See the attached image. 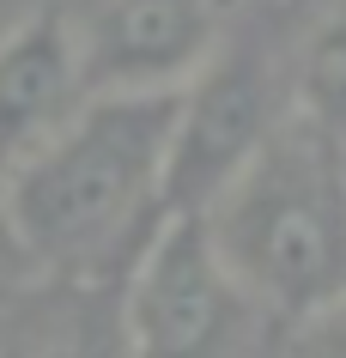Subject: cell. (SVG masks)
I'll list each match as a JSON object with an SVG mask.
<instances>
[{
    "mask_svg": "<svg viewBox=\"0 0 346 358\" xmlns=\"http://www.w3.org/2000/svg\"><path fill=\"white\" fill-rule=\"evenodd\" d=\"M85 73L67 43L61 6L19 19L0 37V176L19 170L43 140H55L85 103Z\"/></svg>",
    "mask_w": 346,
    "mask_h": 358,
    "instance_id": "8992f818",
    "label": "cell"
},
{
    "mask_svg": "<svg viewBox=\"0 0 346 358\" xmlns=\"http://www.w3.org/2000/svg\"><path fill=\"white\" fill-rule=\"evenodd\" d=\"M61 24L92 97L182 92L219 49V0H67Z\"/></svg>",
    "mask_w": 346,
    "mask_h": 358,
    "instance_id": "5b68a950",
    "label": "cell"
},
{
    "mask_svg": "<svg viewBox=\"0 0 346 358\" xmlns=\"http://www.w3.org/2000/svg\"><path fill=\"white\" fill-rule=\"evenodd\" d=\"M171 110L176 92L85 97L55 140L0 176V225L24 262L79 280L152 237L164 219Z\"/></svg>",
    "mask_w": 346,
    "mask_h": 358,
    "instance_id": "6da1fadb",
    "label": "cell"
},
{
    "mask_svg": "<svg viewBox=\"0 0 346 358\" xmlns=\"http://www.w3.org/2000/svg\"><path fill=\"white\" fill-rule=\"evenodd\" d=\"M280 322L212 255L194 213H164L122 292V358H273Z\"/></svg>",
    "mask_w": 346,
    "mask_h": 358,
    "instance_id": "3957f363",
    "label": "cell"
},
{
    "mask_svg": "<svg viewBox=\"0 0 346 358\" xmlns=\"http://www.w3.org/2000/svg\"><path fill=\"white\" fill-rule=\"evenodd\" d=\"M280 122H286V97H280L268 55L219 43L207 67L176 92L171 158H164V213H201Z\"/></svg>",
    "mask_w": 346,
    "mask_h": 358,
    "instance_id": "277c9868",
    "label": "cell"
},
{
    "mask_svg": "<svg viewBox=\"0 0 346 358\" xmlns=\"http://www.w3.org/2000/svg\"><path fill=\"white\" fill-rule=\"evenodd\" d=\"M273 358H346V298L334 310H322V316L291 322L280 334V346H273Z\"/></svg>",
    "mask_w": 346,
    "mask_h": 358,
    "instance_id": "ba28073f",
    "label": "cell"
},
{
    "mask_svg": "<svg viewBox=\"0 0 346 358\" xmlns=\"http://www.w3.org/2000/svg\"><path fill=\"white\" fill-rule=\"evenodd\" d=\"M194 219L219 267L280 328L346 298V158L291 110Z\"/></svg>",
    "mask_w": 346,
    "mask_h": 358,
    "instance_id": "7a4b0ae2",
    "label": "cell"
},
{
    "mask_svg": "<svg viewBox=\"0 0 346 358\" xmlns=\"http://www.w3.org/2000/svg\"><path fill=\"white\" fill-rule=\"evenodd\" d=\"M304 128H316L328 146L346 158V0L328 6L310 24L304 49H298V73H291V103Z\"/></svg>",
    "mask_w": 346,
    "mask_h": 358,
    "instance_id": "52a82bcc",
    "label": "cell"
}]
</instances>
